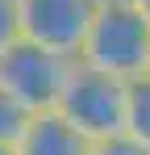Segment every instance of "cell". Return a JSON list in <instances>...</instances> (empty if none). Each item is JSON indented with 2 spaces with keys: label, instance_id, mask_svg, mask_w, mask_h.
Segmentation results:
<instances>
[{
  "label": "cell",
  "instance_id": "1",
  "mask_svg": "<svg viewBox=\"0 0 150 155\" xmlns=\"http://www.w3.org/2000/svg\"><path fill=\"white\" fill-rule=\"evenodd\" d=\"M146 59H150V21L133 4H100L83 46L75 54V63L108 71L125 84L146 76Z\"/></svg>",
  "mask_w": 150,
  "mask_h": 155
},
{
  "label": "cell",
  "instance_id": "8",
  "mask_svg": "<svg viewBox=\"0 0 150 155\" xmlns=\"http://www.w3.org/2000/svg\"><path fill=\"white\" fill-rule=\"evenodd\" d=\"M21 42V0H0V54Z\"/></svg>",
  "mask_w": 150,
  "mask_h": 155
},
{
  "label": "cell",
  "instance_id": "11",
  "mask_svg": "<svg viewBox=\"0 0 150 155\" xmlns=\"http://www.w3.org/2000/svg\"><path fill=\"white\" fill-rule=\"evenodd\" d=\"M96 4H133V0H96Z\"/></svg>",
  "mask_w": 150,
  "mask_h": 155
},
{
  "label": "cell",
  "instance_id": "7",
  "mask_svg": "<svg viewBox=\"0 0 150 155\" xmlns=\"http://www.w3.org/2000/svg\"><path fill=\"white\" fill-rule=\"evenodd\" d=\"M29 117H33V113H25L21 105H17L8 92H4V88H0V143H8V147H13V143L25 134Z\"/></svg>",
  "mask_w": 150,
  "mask_h": 155
},
{
  "label": "cell",
  "instance_id": "10",
  "mask_svg": "<svg viewBox=\"0 0 150 155\" xmlns=\"http://www.w3.org/2000/svg\"><path fill=\"white\" fill-rule=\"evenodd\" d=\"M133 8H138V13H142V17L150 21V0H133Z\"/></svg>",
  "mask_w": 150,
  "mask_h": 155
},
{
  "label": "cell",
  "instance_id": "4",
  "mask_svg": "<svg viewBox=\"0 0 150 155\" xmlns=\"http://www.w3.org/2000/svg\"><path fill=\"white\" fill-rule=\"evenodd\" d=\"M96 8V0H21V38L75 59Z\"/></svg>",
  "mask_w": 150,
  "mask_h": 155
},
{
  "label": "cell",
  "instance_id": "5",
  "mask_svg": "<svg viewBox=\"0 0 150 155\" xmlns=\"http://www.w3.org/2000/svg\"><path fill=\"white\" fill-rule=\"evenodd\" d=\"M13 151L17 155H88L92 143L50 109V113H33L29 117V126L13 143Z\"/></svg>",
  "mask_w": 150,
  "mask_h": 155
},
{
  "label": "cell",
  "instance_id": "3",
  "mask_svg": "<svg viewBox=\"0 0 150 155\" xmlns=\"http://www.w3.org/2000/svg\"><path fill=\"white\" fill-rule=\"evenodd\" d=\"M71 67H75V59L54 54L46 46L21 38L0 54V88L25 113H50L63 97V84L71 76Z\"/></svg>",
  "mask_w": 150,
  "mask_h": 155
},
{
  "label": "cell",
  "instance_id": "6",
  "mask_svg": "<svg viewBox=\"0 0 150 155\" xmlns=\"http://www.w3.org/2000/svg\"><path fill=\"white\" fill-rule=\"evenodd\" d=\"M121 134L150 147V76H138L125 84V126Z\"/></svg>",
  "mask_w": 150,
  "mask_h": 155
},
{
  "label": "cell",
  "instance_id": "2",
  "mask_svg": "<svg viewBox=\"0 0 150 155\" xmlns=\"http://www.w3.org/2000/svg\"><path fill=\"white\" fill-rule=\"evenodd\" d=\"M54 113L67 126H75L88 143L113 138L125 126V80L75 63L67 84H63V97L54 105Z\"/></svg>",
  "mask_w": 150,
  "mask_h": 155
},
{
  "label": "cell",
  "instance_id": "13",
  "mask_svg": "<svg viewBox=\"0 0 150 155\" xmlns=\"http://www.w3.org/2000/svg\"><path fill=\"white\" fill-rule=\"evenodd\" d=\"M146 76H150V59H146Z\"/></svg>",
  "mask_w": 150,
  "mask_h": 155
},
{
  "label": "cell",
  "instance_id": "9",
  "mask_svg": "<svg viewBox=\"0 0 150 155\" xmlns=\"http://www.w3.org/2000/svg\"><path fill=\"white\" fill-rule=\"evenodd\" d=\"M88 155H150V147H142V143L129 138V134H113V138L92 143V151H88Z\"/></svg>",
  "mask_w": 150,
  "mask_h": 155
},
{
  "label": "cell",
  "instance_id": "12",
  "mask_svg": "<svg viewBox=\"0 0 150 155\" xmlns=\"http://www.w3.org/2000/svg\"><path fill=\"white\" fill-rule=\"evenodd\" d=\"M0 155H17V151H13V147H8V143H0Z\"/></svg>",
  "mask_w": 150,
  "mask_h": 155
}]
</instances>
